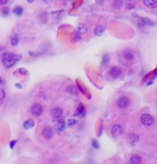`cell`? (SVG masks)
I'll return each mask as SVG.
<instances>
[{"instance_id": "6da1fadb", "label": "cell", "mask_w": 157, "mask_h": 164, "mask_svg": "<svg viewBox=\"0 0 157 164\" xmlns=\"http://www.w3.org/2000/svg\"><path fill=\"white\" fill-rule=\"evenodd\" d=\"M21 59L20 55L13 54V53H3L2 56H1V60H2V64L5 66V68L10 69L13 66H15L17 61H19Z\"/></svg>"}, {"instance_id": "7a4b0ae2", "label": "cell", "mask_w": 157, "mask_h": 164, "mask_svg": "<svg viewBox=\"0 0 157 164\" xmlns=\"http://www.w3.org/2000/svg\"><path fill=\"white\" fill-rule=\"evenodd\" d=\"M129 104H130V100H129V99L127 98V97H125V96L120 97V98L118 99V101H117L118 107L121 108V110L127 108L129 106Z\"/></svg>"}, {"instance_id": "3957f363", "label": "cell", "mask_w": 157, "mask_h": 164, "mask_svg": "<svg viewBox=\"0 0 157 164\" xmlns=\"http://www.w3.org/2000/svg\"><path fill=\"white\" fill-rule=\"evenodd\" d=\"M121 73H122V70H121V68L118 66H113L111 67L110 69H109V71H108V74H109V76H110L111 78H113V80H117V78L120 77V75H121Z\"/></svg>"}, {"instance_id": "277c9868", "label": "cell", "mask_w": 157, "mask_h": 164, "mask_svg": "<svg viewBox=\"0 0 157 164\" xmlns=\"http://www.w3.org/2000/svg\"><path fill=\"white\" fill-rule=\"evenodd\" d=\"M30 113L32 114L33 116H36V117H39V116H41L43 114V106L41 105L40 103H34L31 105L30 107Z\"/></svg>"}, {"instance_id": "5b68a950", "label": "cell", "mask_w": 157, "mask_h": 164, "mask_svg": "<svg viewBox=\"0 0 157 164\" xmlns=\"http://www.w3.org/2000/svg\"><path fill=\"white\" fill-rule=\"evenodd\" d=\"M140 121L142 124L149 127V126H152V124L154 123V118H153L150 114H143L140 117Z\"/></svg>"}, {"instance_id": "8992f818", "label": "cell", "mask_w": 157, "mask_h": 164, "mask_svg": "<svg viewBox=\"0 0 157 164\" xmlns=\"http://www.w3.org/2000/svg\"><path fill=\"white\" fill-rule=\"evenodd\" d=\"M122 57L126 61H133L135 59V52L130 48H125L122 52Z\"/></svg>"}, {"instance_id": "52a82bcc", "label": "cell", "mask_w": 157, "mask_h": 164, "mask_svg": "<svg viewBox=\"0 0 157 164\" xmlns=\"http://www.w3.org/2000/svg\"><path fill=\"white\" fill-rule=\"evenodd\" d=\"M42 135H43V137L46 138V139H50V138H52L54 137V130H52V128L49 127V126L44 127L42 130Z\"/></svg>"}, {"instance_id": "ba28073f", "label": "cell", "mask_w": 157, "mask_h": 164, "mask_svg": "<svg viewBox=\"0 0 157 164\" xmlns=\"http://www.w3.org/2000/svg\"><path fill=\"white\" fill-rule=\"evenodd\" d=\"M50 116L54 119H60L63 116V110L60 107H54L50 110Z\"/></svg>"}, {"instance_id": "9c48e42d", "label": "cell", "mask_w": 157, "mask_h": 164, "mask_svg": "<svg viewBox=\"0 0 157 164\" xmlns=\"http://www.w3.org/2000/svg\"><path fill=\"white\" fill-rule=\"evenodd\" d=\"M111 133L115 137H119L123 134V128L120 124H113L111 128Z\"/></svg>"}, {"instance_id": "30bf717a", "label": "cell", "mask_w": 157, "mask_h": 164, "mask_svg": "<svg viewBox=\"0 0 157 164\" xmlns=\"http://www.w3.org/2000/svg\"><path fill=\"white\" fill-rule=\"evenodd\" d=\"M144 26L154 27V26H155V23H154V21H151V19L146 18V17H142V18H140V21H139L138 27H139V28H141V27H144Z\"/></svg>"}, {"instance_id": "8fae6325", "label": "cell", "mask_w": 157, "mask_h": 164, "mask_svg": "<svg viewBox=\"0 0 157 164\" xmlns=\"http://www.w3.org/2000/svg\"><path fill=\"white\" fill-rule=\"evenodd\" d=\"M142 158L139 155H133L129 158V164H141Z\"/></svg>"}, {"instance_id": "7c38bea8", "label": "cell", "mask_w": 157, "mask_h": 164, "mask_svg": "<svg viewBox=\"0 0 157 164\" xmlns=\"http://www.w3.org/2000/svg\"><path fill=\"white\" fill-rule=\"evenodd\" d=\"M143 5L149 9H155L157 8V0H143Z\"/></svg>"}, {"instance_id": "4fadbf2b", "label": "cell", "mask_w": 157, "mask_h": 164, "mask_svg": "<svg viewBox=\"0 0 157 164\" xmlns=\"http://www.w3.org/2000/svg\"><path fill=\"white\" fill-rule=\"evenodd\" d=\"M58 121H57V123H56V129L58 130L59 132H62L64 129H65V121H64L63 119H57Z\"/></svg>"}, {"instance_id": "5bb4252c", "label": "cell", "mask_w": 157, "mask_h": 164, "mask_svg": "<svg viewBox=\"0 0 157 164\" xmlns=\"http://www.w3.org/2000/svg\"><path fill=\"white\" fill-rule=\"evenodd\" d=\"M127 141H128V143L134 145V144H136L137 142L139 141V136L135 133H130V134H128V136H127Z\"/></svg>"}, {"instance_id": "9a60e30c", "label": "cell", "mask_w": 157, "mask_h": 164, "mask_svg": "<svg viewBox=\"0 0 157 164\" xmlns=\"http://www.w3.org/2000/svg\"><path fill=\"white\" fill-rule=\"evenodd\" d=\"M84 114H86V108H84L83 104H79V106L77 107L75 113V116H79V117H83Z\"/></svg>"}, {"instance_id": "2e32d148", "label": "cell", "mask_w": 157, "mask_h": 164, "mask_svg": "<svg viewBox=\"0 0 157 164\" xmlns=\"http://www.w3.org/2000/svg\"><path fill=\"white\" fill-rule=\"evenodd\" d=\"M105 32V27L104 26H96L95 29H94V34L96 35V37H101L103 33Z\"/></svg>"}, {"instance_id": "e0dca14e", "label": "cell", "mask_w": 157, "mask_h": 164, "mask_svg": "<svg viewBox=\"0 0 157 164\" xmlns=\"http://www.w3.org/2000/svg\"><path fill=\"white\" fill-rule=\"evenodd\" d=\"M10 42H11L12 46H16L19 43V37L17 34H13L11 37V39H10Z\"/></svg>"}, {"instance_id": "ac0fdd59", "label": "cell", "mask_w": 157, "mask_h": 164, "mask_svg": "<svg viewBox=\"0 0 157 164\" xmlns=\"http://www.w3.org/2000/svg\"><path fill=\"white\" fill-rule=\"evenodd\" d=\"M123 0H113L112 1V7L115 8V10H120L123 5Z\"/></svg>"}, {"instance_id": "d6986e66", "label": "cell", "mask_w": 157, "mask_h": 164, "mask_svg": "<svg viewBox=\"0 0 157 164\" xmlns=\"http://www.w3.org/2000/svg\"><path fill=\"white\" fill-rule=\"evenodd\" d=\"M24 12V8L21 7V5H16V7L13 9V13H14L15 15H17V16H20L21 14H23Z\"/></svg>"}, {"instance_id": "ffe728a7", "label": "cell", "mask_w": 157, "mask_h": 164, "mask_svg": "<svg viewBox=\"0 0 157 164\" xmlns=\"http://www.w3.org/2000/svg\"><path fill=\"white\" fill-rule=\"evenodd\" d=\"M125 8L127 10H131L135 8V0H126L125 1Z\"/></svg>"}, {"instance_id": "44dd1931", "label": "cell", "mask_w": 157, "mask_h": 164, "mask_svg": "<svg viewBox=\"0 0 157 164\" xmlns=\"http://www.w3.org/2000/svg\"><path fill=\"white\" fill-rule=\"evenodd\" d=\"M33 126H34V121L31 119L27 120V121H25V123H24V128H25V129H30Z\"/></svg>"}, {"instance_id": "7402d4cb", "label": "cell", "mask_w": 157, "mask_h": 164, "mask_svg": "<svg viewBox=\"0 0 157 164\" xmlns=\"http://www.w3.org/2000/svg\"><path fill=\"white\" fill-rule=\"evenodd\" d=\"M77 31H78V32H80V33H83V32H87L88 29H87V27L84 26V25H80V26L78 27Z\"/></svg>"}, {"instance_id": "603a6c76", "label": "cell", "mask_w": 157, "mask_h": 164, "mask_svg": "<svg viewBox=\"0 0 157 164\" xmlns=\"http://www.w3.org/2000/svg\"><path fill=\"white\" fill-rule=\"evenodd\" d=\"M68 92H71L72 94H77V89H76V87L75 86H71V87H68Z\"/></svg>"}, {"instance_id": "cb8c5ba5", "label": "cell", "mask_w": 157, "mask_h": 164, "mask_svg": "<svg viewBox=\"0 0 157 164\" xmlns=\"http://www.w3.org/2000/svg\"><path fill=\"white\" fill-rule=\"evenodd\" d=\"M108 61H109V56H108V55H104L103 60H102V64H103V66H106V64H108Z\"/></svg>"}, {"instance_id": "d4e9b609", "label": "cell", "mask_w": 157, "mask_h": 164, "mask_svg": "<svg viewBox=\"0 0 157 164\" xmlns=\"http://www.w3.org/2000/svg\"><path fill=\"white\" fill-rule=\"evenodd\" d=\"M5 99V91L3 89H0V103Z\"/></svg>"}, {"instance_id": "484cf974", "label": "cell", "mask_w": 157, "mask_h": 164, "mask_svg": "<svg viewBox=\"0 0 157 164\" xmlns=\"http://www.w3.org/2000/svg\"><path fill=\"white\" fill-rule=\"evenodd\" d=\"M77 123V121H76L75 119H70L68 120V127H73V126H75V124Z\"/></svg>"}, {"instance_id": "4316f807", "label": "cell", "mask_w": 157, "mask_h": 164, "mask_svg": "<svg viewBox=\"0 0 157 164\" xmlns=\"http://www.w3.org/2000/svg\"><path fill=\"white\" fill-rule=\"evenodd\" d=\"M9 11H10L9 8H5V9L1 10V13H2V14L5 15V16H7V15L9 14Z\"/></svg>"}, {"instance_id": "83f0119b", "label": "cell", "mask_w": 157, "mask_h": 164, "mask_svg": "<svg viewBox=\"0 0 157 164\" xmlns=\"http://www.w3.org/2000/svg\"><path fill=\"white\" fill-rule=\"evenodd\" d=\"M92 146H93L94 148H96V149H97V148L99 147V144H97V142H96L95 139H93V142H92Z\"/></svg>"}, {"instance_id": "f1b7e54d", "label": "cell", "mask_w": 157, "mask_h": 164, "mask_svg": "<svg viewBox=\"0 0 157 164\" xmlns=\"http://www.w3.org/2000/svg\"><path fill=\"white\" fill-rule=\"evenodd\" d=\"M9 0H0V5H7Z\"/></svg>"}, {"instance_id": "f546056e", "label": "cell", "mask_w": 157, "mask_h": 164, "mask_svg": "<svg viewBox=\"0 0 157 164\" xmlns=\"http://www.w3.org/2000/svg\"><path fill=\"white\" fill-rule=\"evenodd\" d=\"M3 84H5V80H3V78L0 76V85H3Z\"/></svg>"}, {"instance_id": "4dcf8cb0", "label": "cell", "mask_w": 157, "mask_h": 164, "mask_svg": "<svg viewBox=\"0 0 157 164\" xmlns=\"http://www.w3.org/2000/svg\"><path fill=\"white\" fill-rule=\"evenodd\" d=\"M27 1H28L29 3H32L33 2V0H27Z\"/></svg>"}, {"instance_id": "1f68e13d", "label": "cell", "mask_w": 157, "mask_h": 164, "mask_svg": "<svg viewBox=\"0 0 157 164\" xmlns=\"http://www.w3.org/2000/svg\"><path fill=\"white\" fill-rule=\"evenodd\" d=\"M44 1H47V0H44Z\"/></svg>"}]
</instances>
